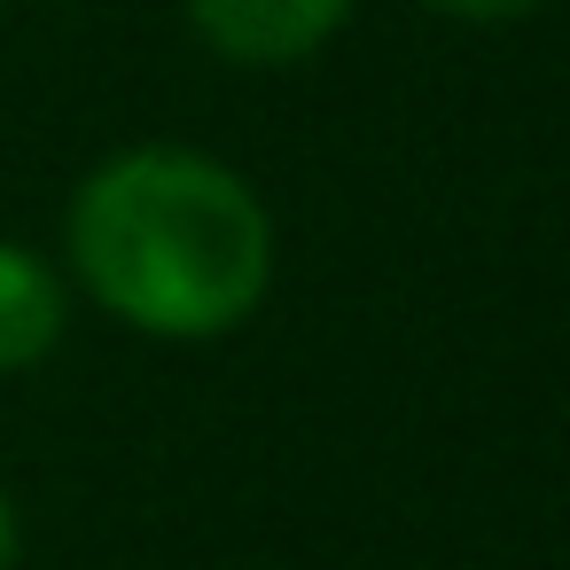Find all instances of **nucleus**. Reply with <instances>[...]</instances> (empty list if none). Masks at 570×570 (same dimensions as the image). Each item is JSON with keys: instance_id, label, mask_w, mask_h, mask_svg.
<instances>
[{"instance_id": "nucleus-1", "label": "nucleus", "mask_w": 570, "mask_h": 570, "mask_svg": "<svg viewBox=\"0 0 570 570\" xmlns=\"http://www.w3.org/2000/svg\"><path fill=\"white\" fill-rule=\"evenodd\" d=\"M71 266L102 313L149 336H227L274 282L266 204L196 149L110 157L71 204Z\"/></svg>"}, {"instance_id": "nucleus-2", "label": "nucleus", "mask_w": 570, "mask_h": 570, "mask_svg": "<svg viewBox=\"0 0 570 570\" xmlns=\"http://www.w3.org/2000/svg\"><path fill=\"white\" fill-rule=\"evenodd\" d=\"M352 17V0H188V24L204 32L212 56L274 71V63H305L313 48H328Z\"/></svg>"}, {"instance_id": "nucleus-3", "label": "nucleus", "mask_w": 570, "mask_h": 570, "mask_svg": "<svg viewBox=\"0 0 570 570\" xmlns=\"http://www.w3.org/2000/svg\"><path fill=\"white\" fill-rule=\"evenodd\" d=\"M63 313H71L63 274L24 243H0V375L40 367L63 336Z\"/></svg>"}, {"instance_id": "nucleus-4", "label": "nucleus", "mask_w": 570, "mask_h": 570, "mask_svg": "<svg viewBox=\"0 0 570 570\" xmlns=\"http://www.w3.org/2000/svg\"><path fill=\"white\" fill-rule=\"evenodd\" d=\"M438 17H461V24H515V17H531L539 0H430Z\"/></svg>"}, {"instance_id": "nucleus-5", "label": "nucleus", "mask_w": 570, "mask_h": 570, "mask_svg": "<svg viewBox=\"0 0 570 570\" xmlns=\"http://www.w3.org/2000/svg\"><path fill=\"white\" fill-rule=\"evenodd\" d=\"M0 570H17V508H9V492H0Z\"/></svg>"}]
</instances>
